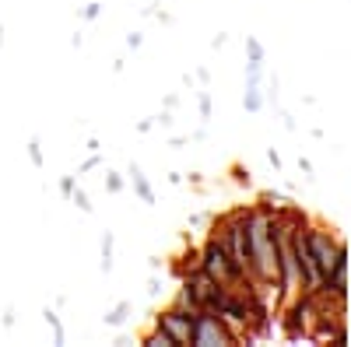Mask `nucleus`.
Instances as JSON below:
<instances>
[{
	"label": "nucleus",
	"instance_id": "1",
	"mask_svg": "<svg viewBox=\"0 0 351 347\" xmlns=\"http://www.w3.org/2000/svg\"><path fill=\"white\" fill-rule=\"evenodd\" d=\"M197 249H200V270L211 274L218 284H225V287H260V284H250L236 267H232V256H228V249L218 235L208 231V239H204ZM263 292H267V287H263Z\"/></svg>",
	"mask_w": 351,
	"mask_h": 347
},
{
	"label": "nucleus",
	"instance_id": "2",
	"mask_svg": "<svg viewBox=\"0 0 351 347\" xmlns=\"http://www.w3.org/2000/svg\"><path fill=\"white\" fill-rule=\"evenodd\" d=\"M197 312H200V309H190V305L172 302L169 309H162V312L155 316V326L172 340V347H190V344H193V323H197Z\"/></svg>",
	"mask_w": 351,
	"mask_h": 347
},
{
	"label": "nucleus",
	"instance_id": "3",
	"mask_svg": "<svg viewBox=\"0 0 351 347\" xmlns=\"http://www.w3.org/2000/svg\"><path fill=\"white\" fill-rule=\"evenodd\" d=\"M193 344L197 347H239V333L232 330L221 316L200 309L197 312V323H193Z\"/></svg>",
	"mask_w": 351,
	"mask_h": 347
},
{
	"label": "nucleus",
	"instance_id": "4",
	"mask_svg": "<svg viewBox=\"0 0 351 347\" xmlns=\"http://www.w3.org/2000/svg\"><path fill=\"white\" fill-rule=\"evenodd\" d=\"M130 183H134V190H137V196L144 200V204H155V190H152L148 176L141 172V165H130Z\"/></svg>",
	"mask_w": 351,
	"mask_h": 347
},
{
	"label": "nucleus",
	"instance_id": "5",
	"mask_svg": "<svg viewBox=\"0 0 351 347\" xmlns=\"http://www.w3.org/2000/svg\"><path fill=\"white\" fill-rule=\"evenodd\" d=\"M130 309H134L130 302H120V305H112V309H109V312L102 316V320H106V326H123V323H127V316H130Z\"/></svg>",
	"mask_w": 351,
	"mask_h": 347
},
{
	"label": "nucleus",
	"instance_id": "6",
	"mask_svg": "<svg viewBox=\"0 0 351 347\" xmlns=\"http://www.w3.org/2000/svg\"><path fill=\"white\" fill-rule=\"evenodd\" d=\"M43 320L53 326V344H67V333H64V323H60V316H56L53 309H46L43 312Z\"/></svg>",
	"mask_w": 351,
	"mask_h": 347
},
{
	"label": "nucleus",
	"instance_id": "7",
	"mask_svg": "<svg viewBox=\"0 0 351 347\" xmlns=\"http://www.w3.org/2000/svg\"><path fill=\"white\" fill-rule=\"evenodd\" d=\"M141 347H172V340H169V337H165L158 326H152L148 333L141 337Z\"/></svg>",
	"mask_w": 351,
	"mask_h": 347
},
{
	"label": "nucleus",
	"instance_id": "8",
	"mask_svg": "<svg viewBox=\"0 0 351 347\" xmlns=\"http://www.w3.org/2000/svg\"><path fill=\"white\" fill-rule=\"evenodd\" d=\"M243 105H246L250 112L260 109V81H246V99H243Z\"/></svg>",
	"mask_w": 351,
	"mask_h": 347
},
{
	"label": "nucleus",
	"instance_id": "9",
	"mask_svg": "<svg viewBox=\"0 0 351 347\" xmlns=\"http://www.w3.org/2000/svg\"><path fill=\"white\" fill-rule=\"evenodd\" d=\"M112 270V231H106L102 235V274Z\"/></svg>",
	"mask_w": 351,
	"mask_h": 347
},
{
	"label": "nucleus",
	"instance_id": "10",
	"mask_svg": "<svg viewBox=\"0 0 351 347\" xmlns=\"http://www.w3.org/2000/svg\"><path fill=\"white\" fill-rule=\"evenodd\" d=\"M71 204H77V211H84V214H92V200H88V193L84 190H71Z\"/></svg>",
	"mask_w": 351,
	"mask_h": 347
},
{
	"label": "nucleus",
	"instance_id": "11",
	"mask_svg": "<svg viewBox=\"0 0 351 347\" xmlns=\"http://www.w3.org/2000/svg\"><path fill=\"white\" fill-rule=\"evenodd\" d=\"M232 183H236V186H253L250 168H243V165H232Z\"/></svg>",
	"mask_w": 351,
	"mask_h": 347
},
{
	"label": "nucleus",
	"instance_id": "12",
	"mask_svg": "<svg viewBox=\"0 0 351 347\" xmlns=\"http://www.w3.org/2000/svg\"><path fill=\"white\" fill-rule=\"evenodd\" d=\"M28 158H32V165H36V168H43V165H46V158H43V144H39L36 137L28 140Z\"/></svg>",
	"mask_w": 351,
	"mask_h": 347
},
{
	"label": "nucleus",
	"instance_id": "13",
	"mask_svg": "<svg viewBox=\"0 0 351 347\" xmlns=\"http://www.w3.org/2000/svg\"><path fill=\"white\" fill-rule=\"evenodd\" d=\"M246 49H250V64H263V46L253 36H246Z\"/></svg>",
	"mask_w": 351,
	"mask_h": 347
},
{
	"label": "nucleus",
	"instance_id": "14",
	"mask_svg": "<svg viewBox=\"0 0 351 347\" xmlns=\"http://www.w3.org/2000/svg\"><path fill=\"white\" fill-rule=\"evenodd\" d=\"M106 186H109V193H120V190H123L120 172H106Z\"/></svg>",
	"mask_w": 351,
	"mask_h": 347
},
{
	"label": "nucleus",
	"instance_id": "15",
	"mask_svg": "<svg viewBox=\"0 0 351 347\" xmlns=\"http://www.w3.org/2000/svg\"><path fill=\"white\" fill-rule=\"evenodd\" d=\"M74 186H77V172H74V176H64V179H60V193H64V196H71Z\"/></svg>",
	"mask_w": 351,
	"mask_h": 347
},
{
	"label": "nucleus",
	"instance_id": "16",
	"mask_svg": "<svg viewBox=\"0 0 351 347\" xmlns=\"http://www.w3.org/2000/svg\"><path fill=\"white\" fill-rule=\"evenodd\" d=\"M200 116H204V120H211V95L208 92H200Z\"/></svg>",
	"mask_w": 351,
	"mask_h": 347
},
{
	"label": "nucleus",
	"instance_id": "17",
	"mask_svg": "<svg viewBox=\"0 0 351 347\" xmlns=\"http://www.w3.org/2000/svg\"><path fill=\"white\" fill-rule=\"evenodd\" d=\"M99 14H102V4H88V8L81 11V18H84V21H95Z\"/></svg>",
	"mask_w": 351,
	"mask_h": 347
},
{
	"label": "nucleus",
	"instance_id": "18",
	"mask_svg": "<svg viewBox=\"0 0 351 347\" xmlns=\"http://www.w3.org/2000/svg\"><path fill=\"white\" fill-rule=\"evenodd\" d=\"M99 162H102V158H99V151H95L92 158H84V162H81V168H77V176H81V172H92V168H95Z\"/></svg>",
	"mask_w": 351,
	"mask_h": 347
},
{
	"label": "nucleus",
	"instance_id": "19",
	"mask_svg": "<svg viewBox=\"0 0 351 347\" xmlns=\"http://www.w3.org/2000/svg\"><path fill=\"white\" fill-rule=\"evenodd\" d=\"M127 46H130V49H137V46H141V32H134V36L127 39Z\"/></svg>",
	"mask_w": 351,
	"mask_h": 347
},
{
	"label": "nucleus",
	"instance_id": "20",
	"mask_svg": "<svg viewBox=\"0 0 351 347\" xmlns=\"http://www.w3.org/2000/svg\"><path fill=\"white\" fill-rule=\"evenodd\" d=\"M0 46H4V21H0Z\"/></svg>",
	"mask_w": 351,
	"mask_h": 347
}]
</instances>
